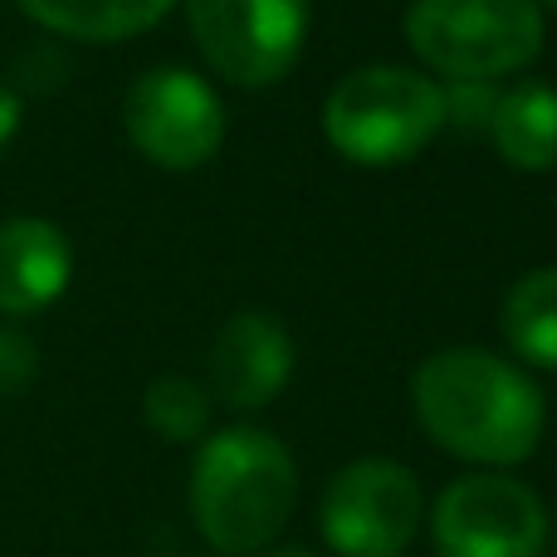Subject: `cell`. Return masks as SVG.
Here are the masks:
<instances>
[{
    "instance_id": "30bf717a",
    "label": "cell",
    "mask_w": 557,
    "mask_h": 557,
    "mask_svg": "<svg viewBox=\"0 0 557 557\" xmlns=\"http://www.w3.org/2000/svg\"><path fill=\"white\" fill-rule=\"evenodd\" d=\"M74 278V250L54 221L15 215L0 225V313H45Z\"/></svg>"
},
{
    "instance_id": "7c38bea8",
    "label": "cell",
    "mask_w": 557,
    "mask_h": 557,
    "mask_svg": "<svg viewBox=\"0 0 557 557\" xmlns=\"http://www.w3.org/2000/svg\"><path fill=\"white\" fill-rule=\"evenodd\" d=\"M35 25L84 45H113L152 29L176 0H15Z\"/></svg>"
},
{
    "instance_id": "2e32d148",
    "label": "cell",
    "mask_w": 557,
    "mask_h": 557,
    "mask_svg": "<svg viewBox=\"0 0 557 557\" xmlns=\"http://www.w3.org/2000/svg\"><path fill=\"white\" fill-rule=\"evenodd\" d=\"M39 372V352L25 333L15 327H0V396H15L35 382Z\"/></svg>"
},
{
    "instance_id": "8992f818",
    "label": "cell",
    "mask_w": 557,
    "mask_h": 557,
    "mask_svg": "<svg viewBox=\"0 0 557 557\" xmlns=\"http://www.w3.org/2000/svg\"><path fill=\"white\" fill-rule=\"evenodd\" d=\"M123 127L133 147L162 172H196L225 143V103L191 69H147L123 98Z\"/></svg>"
},
{
    "instance_id": "8fae6325",
    "label": "cell",
    "mask_w": 557,
    "mask_h": 557,
    "mask_svg": "<svg viewBox=\"0 0 557 557\" xmlns=\"http://www.w3.org/2000/svg\"><path fill=\"white\" fill-rule=\"evenodd\" d=\"M490 137L513 172H553L557 166V88L543 78L499 88Z\"/></svg>"
},
{
    "instance_id": "52a82bcc",
    "label": "cell",
    "mask_w": 557,
    "mask_h": 557,
    "mask_svg": "<svg viewBox=\"0 0 557 557\" xmlns=\"http://www.w3.org/2000/svg\"><path fill=\"white\" fill-rule=\"evenodd\" d=\"M431 539L441 557H543L548 509L513 474H465L435 499Z\"/></svg>"
},
{
    "instance_id": "ba28073f",
    "label": "cell",
    "mask_w": 557,
    "mask_h": 557,
    "mask_svg": "<svg viewBox=\"0 0 557 557\" xmlns=\"http://www.w3.org/2000/svg\"><path fill=\"white\" fill-rule=\"evenodd\" d=\"M421 513L416 474L386 455H367L327 484L318 529L337 557H401L421 529Z\"/></svg>"
},
{
    "instance_id": "4fadbf2b",
    "label": "cell",
    "mask_w": 557,
    "mask_h": 557,
    "mask_svg": "<svg viewBox=\"0 0 557 557\" xmlns=\"http://www.w3.org/2000/svg\"><path fill=\"white\" fill-rule=\"evenodd\" d=\"M504 337L513 357L557 372V270H529L504 298Z\"/></svg>"
},
{
    "instance_id": "ac0fdd59",
    "label": "cell",
    "mask_w": 557,
    "mask_h": 557,
    "mask_svg": "<svg viewBox=\"0 0 557 557\" xmlns=\"http://www.w3.org/2000/svg\"><path fill=\"white\" fill-rule=\"evenodd\" d=\"M260 557H318L313 548H298V543H284V548H264Z\"/></svg>"
},
{
    "instance_id": "277c9868",
    "label": "cell",
    "mask_w": 557,
    "mask_h": 557,
    "mask_svg": "<svg viewBox=\"0 0 557 557\" xmlns=\"http://www.w3.org/2000/svg\"><path fill=\"white\" fill-rule=\"evenodd\" d=\"M411 49L445 78H509L543 49L539 0H411Z\"/></svg>"
},
{
    "instance_id": "5bb4252c",
    "label": "cell",
    "mask_w": 557,
    "mask_h": 557,
    "mask_svg": "<svg viewBox=\"0 0 557 557\" xmlns=\"http://www.w3.org/2000/svg\"><path fill=\"white\" fill-rule=\"evenodd\" d=\"M143 416L162 441L172 445H186L196 435L211 431V392H206L196 376H182V372H166L147 386L143 396Z\"/></svg>"
},
{
    "instance_id": "3957f363",
    "label": "cell",
    "mask_w": 557,
    "mask_h": 557,
    "mask_svg": "<svg viewBox=\"0 0 557 557\" xmlns=\"http://www.w3.org/2000/svg\"><path fill=\"white\" fill-rule=\"evenodd\" d=\"M445 133V94L401 64L352 69L323 98V137L352 166H401Z\"/></svg>"
},
{
    "instance_id": "d6986e66",
    "label": "cell",
    "mask_w": 557,
    "mask_h": 557,
    "mask_svg": "<svg viewBox=\"0 0 557 557\" xmlns=\"http://www.w3.org/2000/svg\"><path fill=\"white\" fill-rule=\"evenodd\" d=\"M553 5H557V0H553Z\"/></svg>"
},
{
    "instance_id": "9a60e30c",
    "label": "cell",
    "mask_w": 557,
    "mask_h": 557,
    "mask_svg": "<svg viewBox=\"0 0 557 557\" xmlns=\"http://www.w3.org/2000/svg\"><path fill=\"white\" fill-rule=\"evenodd\" d=\"M441 94H445V127H455V133H490L499 88L484 84V78H450V84H441Z\"/></svg>"
},
{
    "instance_id": "e0dca14e",
    "label": "cell",
    "mask_w": 557,
    "mask_h": 557,
    "mask_svg": "<svg viewBox=\"0 0 557 557\" xmlns=\"http://www.w3.org/2000/svg\"><path fill=\"white\" fill-rule=\"evenodd\" d=\"M20 117H25V103H20V94L10 84H0V147H5L10 137L20 133Z\"/></svg>"
},
{
    "instance_id": "5b68a950",
    "label": "cell",
    "mask_w": 557,
    "mask_h": 557,
    "mask_svg": "<svg viewBox=\"0 0 557 557\" xmlns=\"http://www.w3.org/2000/svg\"><path fill=\"white\" fill-rule=\"evenodd\" d=\"M201 59L235 88H270L304 54L308 0H186Z\"/></svg>"
},
{
    "instance_id": "9c48e42d",
    "label": "cell",
    "mask_w": 557,
    "mask_h": 557,
    "mask_svg": "<svg viewBox=\"0 0 557 557\" xmlns=\"http://www.w3.org/2000/svg\"><path fill=\"white\" fill-rule=\"evenodd\" d=\"M294 376V337L274 313L245 308L215 333L206 392L231 411H260Z\"/></svg>"
},
{
    "instance_id": "7a4b0ae2",
    "label": "cell",
    "mask_w": 557,
    "mask_h": 557,
    "mask_svg": "<svg viewBox=\"0 0 557 557\" xmlns=\"http://www.w3.org/2000/svg\"><path fill=\"white\" fill-rule=\"evenodd\" d=\"M298 499V465L278 435L231 425L201 445L191 470V513L201 539L225 557L264 553Z\"/></svg>"
},
{
    "instance_id": "6da1fadb",
    "label": "cell",
    "mask_w": 557,
    "mask_h": 557,
    "mask_svg": "<svg viewBox=\"0 0 557 557\" xmlns=\"http://www.w3.org/2000/svg\"><path fill=\"white\" fill-rule=\"evenodd\" d=\"M421 431L455 460L513 470L543 441V392L533 376L490 347H441L411 376Z\"/></svg>"
}]
</instances>
